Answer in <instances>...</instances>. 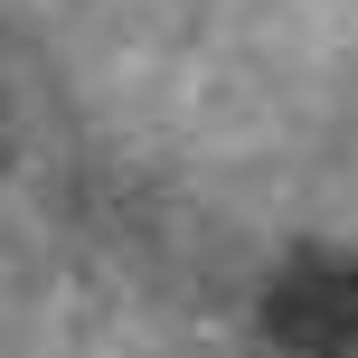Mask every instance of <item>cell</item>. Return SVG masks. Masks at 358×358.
<instances>
[{
    "instance_id": "obj_1",
    "label": "cell",
    "mask_w": 358,
    "mask_h": 358,
    "mask_svg": "<svg viewBox=\"0 0 358 358\" xmlns=\"http://www.w3.org/2000/svg\"><path fill=\"white\" fill-rule=\"evenodd\" d=\"M264 340L273 358H358V245L292 255L264 283Z\"/></svg>"
}]
</instances>
